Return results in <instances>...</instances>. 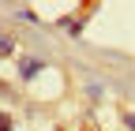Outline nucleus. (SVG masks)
Segmentation results:
<instances>
[{
  "mask_svg": "<svg viewBox=\"0 0 135 131\" xmlns=\"http://www.w3.org/2000/svg\"><path fill=\"white\" fill-rule=\"evenodd\" d=\"M15 53V41L11 38H0V56H11Z\"/></svg>",
  "mask_w": 135,
  "mask_h": 131,
  "instance_id": "nucleus-1",
  "label": "nucleus"
},
{
  "mask_svg": "<svg viewBox=\"0 0 135 131\" xmlns=\"http://www.w3.org/2000/svg\"><path fill=\"white\" fill-rule=\"evenodd\" d=\"M124 124H128V127H135V112H128V116H124Z\"/></svg>",
  "mask_w": 135,
  "mask_h": 131,
  "instance_id": "nucleus-3",
  "label": "nucleus"
},
{
  "mask_svg": "<svg viewBox=\"0 0 135 131\" xmlns=\"http://www.w3.org/2000/svg\"><path fill=\"white\" fill-rule=\"evenodd\" d=\"M11 127H15V120L8 116V112H4V109H0V131H11Z\"/></svg>",
  "mask_w": 135,
  "mask_h": 131,
  "instance_id": "nucleus-2",
  "label": "nucleus"
}]
</instances>
